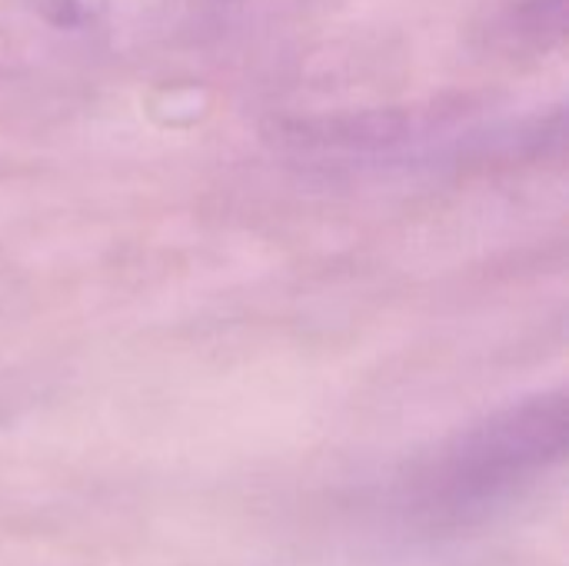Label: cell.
<instances>
[{
  "instance_id": "cell-1",
  "label": "cell",
  "mask_w": 569,
  "mask_h": 566,
  "mask_svg": "<svg viewBox=\"0 0 569 566\" xmlns=\"http://www.w3.org/2000/svg\"><path fill=\"white\" fill-rule=\"evenodd\" d=\"M567 397L510 404L427 454L397 487V514L420 534H463L507 514L567 454Z\"/></svg>"
}]
</instances>
